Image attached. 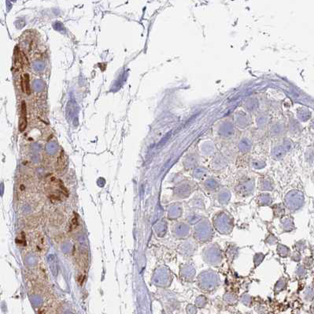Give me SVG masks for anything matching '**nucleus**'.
I'll use <instances>...</instances> for the list:
<instances>
[{
  "label": "nucleus",
  "instance_id": "nucleus-2",
  "mask_svg": "<svg viewBox=\"0 0 314 314\" xmlns=\"http://www.w3.org/2000/svg\"><path fill=\"white\" fill-rule=\"evenodd\" d=\"M21 88L23 92H25L27 95H30L31 88H30L29 74H25L24 78H21Z\"/></svg>",
  "mask_w": 314,
  "mask_h": 314
},
{
  "label": "nucleus",
  "instance_id": "nucleus-1",
  "mask_svg": "<svg viewBox=\"0 0 314 314\" xmlns=\"http://www.w3.org/2000/svg\"><path fill=\"white\" fill-rule=\"evenodd\" d=\"M27 127V112H26V105L25 102L21 103V115L20 118V126L19 129L21 132H23Z\"/></svg>",
  "mask_w": 314,
  "mask_h": 314
},
{
  "label": "nucleus",
  "instance_id": "nucleus-3",
  "mask_svg": "<svg viewBox=\"0 0 314 314\" xmlns=\"http://www.w3.org/2000/svg\"><path fill=\"white\" fill-rule=\"evenodd\" d=\"M65 167H66V159H65V157L64 152H62L59 158L57 159V170H58L59 171H63V170L65 168Z\"/></svg>",
  "mask_w": 314,
  "mask_h": 314
}]
</instances>
